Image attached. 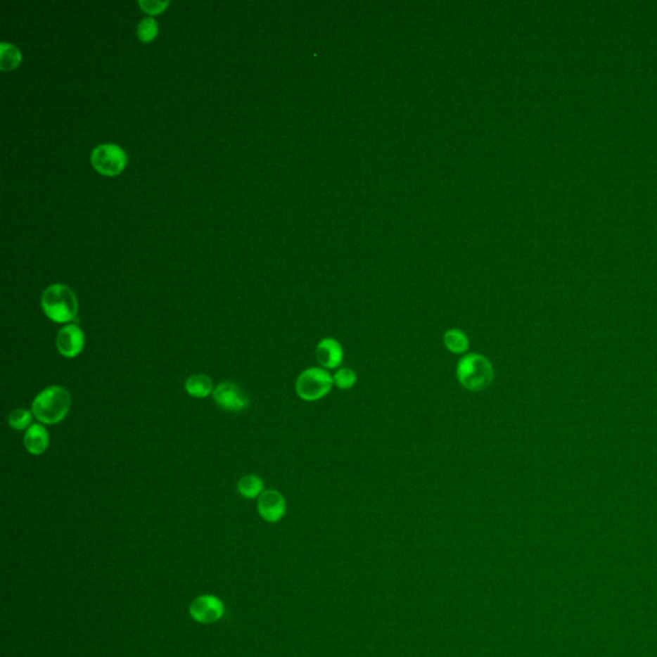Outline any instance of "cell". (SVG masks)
<instances>
[{
  "label": "cell",
  "instance_id": "14",
  "mask_svg": "<svg viewBox=\"0 0 657 657\" xmlns=\"http://www.w3.org/2000/svg\"><path fill=\"white\" fill-rule=\"evenodd\" d=\"M238 490L241 496L245 498H256L262 495L263 482L258 475H244L238 482Z\"/></svg>",
  "mask_w": 657,
  "mask_h": 657
},
{
  "label": "cell",
  "instance_id": "17",
  "mask_svg": "<svg viewBox=\"0 0 657 657\" xmlns=\"http://www.w3.org/2000/svg\"><path fill=\"white\" fill-rule=\"evenodd\" d=\"M158 34V25L152 17L143 18L138 25V37L141 43H151Z\"/></svg>",
  "mask_w": 657,
  "mask_h": 657
},
{
  "label": "cell",
  "instance_id": "18",
  "mask_svg": "<svg viewBox=\"0 0 657 657\" xmlns=\"http://www.w3.org/2000/svg\"><path fill=\"white\" fill-rule=\"evenodd\" d=\"M333 379H334V384L339 389H351L356 384L357 376H356V373L352 369L344 367V369H340L334 374Z\"/></svg>",
  "mask_w": 657,
  "mask_h": 657
},
{
  "label": "cell",
  "instance_id": "16",
  "mask_svg": "<svg viewBox=\"0 0 657 657\" xmlns=\"http://www.w3.org/2000/svg\"><path fill=\"white\" fill-rule=\"evenodd\" d=\"M32 411L26 409H17L12 411L8 416V423L15 430H25L29 429L32 421Z\"/></svg>",
  "mask_w": 657,
  "mask_h": 657
},
{
  "label": "cell",
  "instance_id": "4",
  "mask_svg": "<svg viewBox=\"0 0 657 657\" xmlns=\"http://www.w3.org/2000/svg\"><path fill=\"white\" fill-rule=\"evenodd\" d=\"M334 385V379L324 367H310L300 374L295 381V392L300 400L319 401L328 395Z\"/></svg>",
  "mask_w": 657,
  "mask_h": 657
},
{
  "label": "cell",
  "instance_id": "13",
  "mask_svg": "<svg viewBox=\"0 0 657 657\" xmlns=\"http://www.w3.org/2000/svg\"><path fill=\"white\" fill-rule=\"evenodd\" d=\"M443 342L447 350L454 355H462L468 351V338L460 328H451L446 331Z\"/></svg>",
  "mask_w": 657,
  "mask_h": 657
},
{
  "label": "cell",
  "instance_id": "7",
  "mask_svg": "<svg viewBox=\"0 0 657 657\" xmlns=\"http://www.w3.org/2000/svg\"><path fill=\"white\" fill-rule=\"evenodd\" d=\"M189 611L191 618L198 623L213 624L222 618L225 608L221 599L211 594H205L199 596L190 604Z\"/></svg>",
  "mask_w": 657,
  "mask_h": 657
},
{
  "label": "cell",
  "instance_id": "11",
  "mask_svg": "<svg viewBox=\"0 0 657 657\" xmlns=\"http://www.w3.org/2000/svg\"><path fill=\"white\" fill-rule=\"evenodd\" d=\"M25 447L31 454H43L49 446V434L40 423L31 425L25 434Z\"/></svg>",
  "mask_w": 657,
  "mask_h": 657
},
{
  "label": "cell",
  "instance_id": "1",
  "mask_svg": "<svg viewBox=\"0 0 657 657\" xmlns=\"http://www.w3.org/2000/svg\"><path fill=\"white\" fill-rule=\"evenodd\" d=\"M72 400L68 390L59 385L45 388L32 402V414L39 421L46 425H54L65 420L71 409Z\"/></svg>",
  "mask_w": 657,
  "mask_h": 657
},
{
  "label": "cell",
  "instance_id": "12",
  "mask_svg": "<svg viewBox=\"0 0 657 657\" xmlns=\"http://www.w3.org/2000/svg\"><path fill=\"white\" fill-rule=\"evenodd\" d=\"M185 390L194 398H205L213 393V381L210 376L198 374L191 375L185 381Z\"/></svg>",
  "mask_w": 657,
  "mask_h": 657
},
{
  "label": "cell",
  "instance_id": "15",
  "mask_svg": "<svg viewBox=\"0 0 657 657\" xmlns=\"http://www.w3.org/2000/svg\"><path fill=\"white\" fill-rule=\"evenodd\" d=\"M23 56L15 45L1 43L0 45V68L3 71L13 70L20 65Z\"/></svg>",
  "mask_w": 657,
  "mask_h": 657
},
{
  "label": "cell",
  "instance_id": "6",
  "mask_svg": "<svg viewBox=\"0 0 657 657\" xmlns=\"http://www.w3.org/2000/svg\"><path fill=\"white\" fill-rule=\"evenodd\" d=\"M212 395H213V400L221 409H227L230 412H241L248 409V395L233 381L219 383Z\"/></svg>",
  "mask_w": 657,
  "mask_h": 657
},
{
  "label": "cell",
  "instance_id": "2",
  "mask_svg": "<svg viewBox=\"0 0 657 657\" xmlns=\"http://www.w3.org/2000/svg\"><path fill=\"white\" fill-rule=\"evenodd\" d=\"M42 308L51 321L66 324L76 320L79 302L70 286L53 284L48 286L42 295Z\"/></svg>",
  "mask_w": 657,
  "mask_h": 657
},
{
  "label": "cell",
  "instance_id": "10",
  "mask_svg": "<svg viewBox=\"0 0 657 657\" xmlns=\"http://www.w3.org/2000/svg\"><path fill=\"white\" fill-rule=\"evenodd\" d=\"M317 362L324 369H336L343 362V348L334 338H324L316 347Z\"/></svg>",
  "mask_w": 657,
  "mask_h": 657
},
{
  "label": "cell",
  "instance_id": "5",
  "mask_svg": "<svg viewBox=\"0 0 657 657\" xmlns=\"http://www.w3.org/2000/svg\"><path fill=\"white\" fill-rule=\"evenodd\" d=\"M90 161L93 167L104 176H117L124 171L127 155L124 149L116 144H102L93 151Z\"/></svg>",
  "mask_w": 657,
  "mask_h": 657
},
{
  "label": "cell",
  "instance_id": "8",
  "mask_svg": "<svg viewBox=\"0 0 657 657\" xmlns=\"http://www.w3.org/2000/svg\"><path fill=\"white\" fill-rule=\"evenodd\" d=\"M56 345L59 353L67 358L77 357L85 347V336L79 325L68 324L57 334Z\"/></svg>",
  "mask_w": 657,
  "mask_h": 657
},
{
  "label": "cell",
  "instance_id": "19",
  "mask_svg": "<svg viewBox=\"0 0 657 657\" xmlns=\"http://www.w3.org/2000/svg\"><path fill=\"white\" fill-rule=\"evenodd\" d=\"M170 1H157V0H140L139 7L149 15H160L168 7Z\"/></svg>",
  "mask_w": 657,
  "mask_h": 657
},
{
  "label": "cell",
  "instance_id": "3",
  "mask_svg": "<svg viewBox=\"0 0 657 657\" xmlns=\"http://www.w3.org/2000/svg\"><path fill=\"white\" fill-rule=\"evenodd\" d=\"M456 374L461 385L471 392L484 390L493 381V366L490 359L476 353L461 358Z\"/></svg>",
  "mask_w": 657,
  "mask_h": 657
},
{
  "label": "cell",
  "instance_id": "9",
  "mask_svg": "<svg viewBox=\"0 0 657 657\" xmlns=\"http://www.w3.org/2000/svg\"><path fill=\"white\" fill-rule=\"evenodd\" d=\"M257 509L263 520L269 523H278L285 515L286 502L284 496L278 490H263L262 495L258 497Z\"/></svg>",
  "mask_w": 657,
  "mask_h": 657
}]
</instances>
